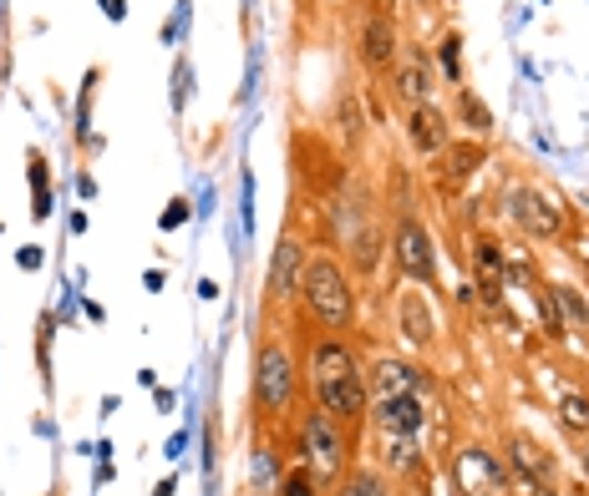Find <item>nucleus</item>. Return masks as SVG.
Masks as SVG:
<instances>
[{"label":"nucleus","mask_w":589,"mask_h":496,"mask_svg":"<svg viewBox=\"0 0 589 496\" xmlns=\"http://www.w3.org/2000/svg\"><path fill=\"white\" fill-rule=\"evenodd\" d=\"M311 395H315V411L336 415V421H362L366 405H372V390H366L362 375L321 380V385H311Z\"/></svg>","instance_id":"7"},{"label":"nucleus","mask_w":589,"mask_h":496,"mask_svg":"<svg viewBox=\"0 0 589 496\" xmlns=\"http://www.w3.org/2000/svg\"><path fill=\"white\" fill-rule=\"evenodd\" d=\"M585 472H589V441H585Z\"/></svg>","instance_id":"31"},{"label":"nucleus","mask_w":589,"mask_h":496,"mask_svg":"<svg viewBox=\"0 0 589 496\" xmlns=\"http://www.w3.org/2000/svg\"><path fill=\"white\" fill-rule=\"evenodd\" d=\"M392 259H397V273L407 283H427L437 279V244H433V228L422 224V218H412V213H402L397 228H392Z\"/></svg>","instance_id":"4"},{"label":"nucleus","mask_w":589,"mask_h":496,"mask_svg":"<svg viewBox=\"0 0 589 496\" xmlns=\"http://www.w3.org/2000/svg\"><path fill=\"white\" fill-rule=\"evenodd\" d=\"M559 411H565L569 431H589V395H575V390H569L565 401H559Z\"/></svg>","instance_id":"26"},{"label":"nucleus","mask_w":589,"mask_h":496,"mask_svg":"<svg viewBox=\"0 0 589 496\" xmlns=\"http://www.w3.org/2000/svg\"><path fill=\"white\" fill-rule=\"evenodd\" d=\"M508 213H514V224L524 228L529 238H559L565 234V213L554 208V198L549 193H539V188H514L508 193Z\"/></svg>","instance_id":"6"},{"label":"nucleus","mask_w":589,"mask_h":496,"mask_svg":"<svg viewBox=\"0 0 589 496\" xmlns=\"http://www.w3.org/2000/svg\"><path fill=\"white\" fill-rule=\"evenodd\" d=\"M382 254H386V244H382V234H376L372 224H362L356 234H351V259H356V269H362V273H376Z\"/></svg>","instance_id":"20"},{"label":"nucleus","mask_w":589,"mask_h":496,"mask_svg":"<svg viewBox=\"0 0 589 496\" xmlns=\"http://www.w3.org/2000/svg\"><path fill=\"white\" fill-rule=\"evenodd\" d=\"M585 238H589V234H585Z\"/></svg>","instance_id":"33"},{"label":"nucleus","mask_w":589,"mask_h":496,"mask_svg":"<svg viewBox=\"0 0 589 496\" xmlns=\"http://www.w3.org/2000/svg\"><path fill=\"white\" fill-rule=\"evenodd\" d=\"M376 431L382 436L422 441V431H427V401L422 395H386V401H376Z\"/></svg>","instance_id":"8"},{"label":"nucleus","mask_w":589,"mask_h":496,"mask_svg":"<svg viewBox=\"0 0 589 496\" xmlns=\"http://www.w3.org/2000/svg\"><path fill=\"white\" fill-rule=\"evenodd\" d=\"M301 273H305V244L295 234H285L275 244V259H270V299L275 304H285V299H295V289H301Z\"/></svg>","instance_id":"9"},{"label":"nucleus","mask_w":589,"mask_h":496,"mask_svg":"<svg viewBox=\"0 0 589 496\" xmlns=\"http://www.w3.org/2000/svg\"><path fill=\"white\" fill-rule=\"evenodd\" d=\"M295 395H301V375H295V354L285 350V340H260L254 350V405L280 421V415L295 411Z\"/></svg>","instance_id":"2"},{"label":"nucleus","mask_w":589,"mask_h":496,"mask_svg":"<svg viewBox=\"0 0 589 496\" xmlns=\"http://www.w3.org/2000/svg\"><path fill=\"white\" fill-rule=\"evenodd\" d=\"M173 492H179L173 482H158V486H153V496H173Z\"/></svg>","instance_id":"30"},{"label":"nucleus","mask_w":589,"mask_h":496,"mask_svg":"<svg viewBox=\"0 0 589 496\" xmlns=\"http://www.w3.org/2000/svg\"><path fill=\"white\" fill-rule=\"evenodd\" d=\"M362 61L372 71H386L392 61H397V25H392V16H366V25H362Z\"/></svg>","instance_id":"14"},{"label":"nucleus","mask_w":589,"mask_h":496,"mask_svg":"<svg viewBox=\"0 0 589 496\" xmlns=\"http://www.w3.org/2000/svg\"><path fill=\"white\" fill-rule=\"evenodd\" d=\"M549 294H554V304H559V319H565V330H585L589 324V304L569 289V283H549Z\"/></svg>","instance_id":"22"},{"label":"nucleus","mask_w":589,"mask_h":496,"mask_svg":"<svg viewBox=\"0 0 589 496\" xmlns=\"http://www.w3.org/2000/svg\"><path fill=\"white\" fill-rule=\"evenodd\" d=\"M457 112H463V122H468L478 137H488L494 132V112L483 106V96H473V92H457Z\"/></svg>","instance_id":"24"},{"label":"nucleus","mask_w":589,"mask_h":496,"mask_svg":"<svg viewBox=\"0 0 589 496\" xmlns=\"http://www.w3.org/2000/svg\"><path fill=\"white\" fill-rule=\"evenodd\" d=\"M301 299L321 330H351L356 324V289H351L346 269L331 254H315L301 273Z\"/></svg>","instance_id":"1"},{"label":"nucleus","mask_w":589,"mask_h":496,"mask_svg":"<svg viewBox=\"0 0 589 496\" xmlns=\"http://www.w3.org/2000/svg\"><path fill=\"white\" fill-rule=\"evenodd\" d=\"M102 11H108L112 21H122V0H102Z\"/></svg>","instance_id":"29"},{"label":"nucleus","mask_w":589,"mask_h":496,"mask_svg":"<svg viewBox=\"0 0 589 496\" xmlns=\"http://www.w3.org/2000/svg\"><path fill=\"white\" fill-rule=\"evenodd\" d=\"M311 385H321V380H346V375H362V365H356V350H351L346 340H336V334H325V340L311 344Z\"/></svg>","instance_id":"11"},{"label":"nucleus","mask_w":589,"mask_h":496,"mask_svg":"<svg viewBox=\"0 0 589 496\" xmlns=\"http://www.w3.org/2000/svg\"><path fill=\"white\" fill-rule=\"evenodd\" d=\"M473 269H478V294H483V304L504 309L508 259H504V248H498V238H478V244H473Z\"/></svg>","instance_id":"12"},{"label":"nucleus","mask_w":589,"mask_h":496,"mask_svg":"<svg viewBox=\"0 0 589 496\" xmlns=\"http://www.w3.org/2000/svg\"><path fill=\"white\" fill-rule=\"evenodd\" d=\"M508 466L518 472V482H534V486H544V492H554V456L534 446L529 436L508 441Z\"/></svg>","instance_id":"15"},{"label":"nucleus","mask_w":589,"mask_h":496,"mask_svg":"<svg viewBox=\"0 0 589 496\" xmlns=\"http://www.w3.org/2000/svg\"><path fill=\"white\" fill-rule=\"evenodd\" d=\"M397 96L407 106H417V102L433 96V71H427V56H422V51H412V61L397 66Z\"/></svg>","instance_id":"18"},{"label":"nucleus","mask_w":589,"mask_h":496,"mask_svg":"<svg viewBox=\"0 0 589 496\" xmlns=\"http://www.w3.org/2000/svg\"><path fill=\"white\" fill-rule=\"evenodd\" d=\"M346 431L336 425V415H325V411H311L301 421V451H305V466H311L315 476H321L325 486L336 482L341 472H346Z\"/></svg>","instance_id":"3"},{"label":"nucleus","mask_w":589,"mask_h":496,"mask_svg":"<svg viewBox=\"0 0 589 496\" xmlns=\"http://www.w3.org/2000/svg\"><path fill=\"white\" fill-rule=\"evenodd\" d=\"M275 492H280V496H325V482L311 472V466H305V461H295L290 472H280Z\"/></svg>","instance_id":"21"},{"label":"nucleus","mask_w":589,"mask_h":496,"mask_svg":"<svg viewBox=\"0 0 589 496\" xmlns=\"http://www.w3.org/2000/svg\"><path fill=\"white\" fill-rule=\"evenodd\" d=\"M488 163V142L483 137H473V142H447V163H443V183L447 188H463V183H468L473 173H478V167Z\"/></svg>","instance_id":"16"},{"label":"nucleus","mask_w":589,"mask_h":496,"mask_svg":"<svg viewBox=\"0 0 589 496\" xmlns=\"http://www.w3.org/2000/svg\"><path fill=\"white\" fill-rule=\"evenodd\" d=\"M422 6H427V0H422Z\"/></svg>","instance_id":"32"},{"label":"nucleus","mask_w":589,"mask_h":496,"mask_svg":"<svg viewBox=\"0 0 589 496\" xmlns=\"http://www.w3.org/2000/svg\"><path fill=\"white\" fill-rule=\"evenodd\" d=\"M402 340L417 344V350H427V344L437 340L433 309H427V299H422V294H407V299H402Z\"/></svg>","instance_id":"17"},{"label":"nucleus","mask_w":589,"mask_h":496,"mask_svg":"<svg viewBox=\"0 0 589 496\" xmlns=\"http://www.w3.org/2000/svg\"><path fill=\"white\" fill-rule=\"evenodd\" d=\"M407 142H412V153H417V157H437V153H447L453 132H447V117L437 112L433 102L407 106Z\"/></svg>","instance_id":"10"},{"label":"nucleus","mask_w":589,"mask_h":496,"mask_svg":"<svg viewBox=\"0 0 589 496\" xmlns=\"http://www.w3.org/2000/svg\"><path fill=\"white\" fill-rule=\"evenodd\" d=\"M21 269H41V248H37V244H26V248H21Z\"/></svg>","instance_id":"28"},{"label":"nucleus","mask_w":589,"mask_h":496,"mask_svg":"<svg viewBox=\"0 0 589 496\" xmlns=\"http://www.w3.org/2000/svg\"><path fill=\"white\" fill-rule=\"evenodd\" d=\"M437 61H443V76L453 86H463V35L447 31L443 41H437Z\"/></svg>","instance_id":"23"},{"label":"nucleus","mask_w":589,"mask_h":496,"mask_svg":"<svg viewBox=\"0 0 589 496\" xmlns=\"http://www.w3.org/2000/svg\"><path fill=\"white\" fill-rule=\"evenodd\" d=\"M341 496H392V486H386L376 472H351L346 486H341Z\"/></svg>","instance_id":"25"},{"label":"nucleus","mask_w":589,"mask_h":496,"mask_svg":"<svg viewBox=\"0 0 589 496\" xmlns=\"http://www.w3.org/2000/svg\"><path fill=\"white\" fill-rule=\"evenodd\" d=\"M179 224H189V203L173 198V203H169V213H163V228H179Z\"/></svg>","instance_id":"27"},{"label":"nucleus","mask_w":589,"mask_h":496,"mask_svg":"<svg viewBox=\"0 0 589 496\" xmlns=\"http://www.w3.org/2000/svg\"><path fill=\"white\" fill-rule=\"evenodd\" d=\"M366 390H376V401H386V395H422L427 390V370L407 365V360H376V375Z\"/></svg>","instance_id":"13"},{"label":"nucleus","mask_w":589,"mask_h":496,"mask_svg":"<svg viewBox=\"0 0 589 496\" xmlns=\"http://www.w3.org/2000/svg\"><path fill=\"white\" fill-rule=\"evenodd\" d=\"M453 486L463 496H504L508 492V466L488 446H463L453 456Z\"/></svg>","instance_id":"5"},{"label":"nucleus","mask_w":589,"mask_h":496,"mask_svg":"<svg viewBox=\"0 0 589 496\" xmlns=\"http://www.w3.org/2000/svg\"><path fill=\"white\" fill-rule=\"evenodd\" d=\"M382 461L392 466V472H402V476H417L422 472V446L412 436H386Z\"/></svg>","instance_id":"19"}]
</instances>
